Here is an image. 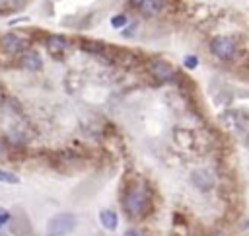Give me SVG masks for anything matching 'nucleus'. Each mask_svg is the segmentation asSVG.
<instances>
[{"label": "nucleus", "mask_w": 249, "mask_h": 236, "mask_svg": "<svg viewBox=\"0 0 249 236\" xmlns=\"http://www.w3.org/2000/svg\"><path fill=\"white\" fill-rule=\"evenodd\" d=\"M210 51L218 59L230 61L233 57V53H235V45H233V41L230 37H214L212 43H210Z\"/></svg>", "instance_id": "nucleus-3"}, {"label": "nucleus", "mask_w": 249, "mask_h": 236, "mask_svg": "<svg viewBox=\"0 0 249 236\" xmlns=\"http://www.w3.org/2000/svg\"><path fill=\"white\" fill-rule=\"evenodd\" d=\"M183 63H185V67H187V68H195L199 61H197V57H193V55H189V57H185V61H183Z\"/></svg>", "instance_id": "nucleus-12"}, {"label": "nucleus", "mask_w": 249, "mask_h": 236, "mask_svg": "<svg viewBox=\"0 0 249 236\" xmlns=\"http://www.w3.org/2000/svg\"><path fill=\"white\" fill-rule=\"evenodd\" d=\"M20 65L28 70H39L41 68V57L35 53V51H26L22 57H20Z\"/></svg>", "instance_id": "nucleus-6"}, {"label": "nucleus", "mask_w": 249, "mask_h": 236, "mask_svg": "<svg viewBox=\"0 0 249 236\" xmlns=\"http://www.w3.org/2000/svg\"><path fill=\"white\" fill-rule=\"evenodd\" d=\"M99 220H101V224H103L107 230H115L117 224H119V217H117V213L111 211V209H103V211L99 213Z\"/></svg>", "instance_id": "nucleus-8"}, {"label": "nucleus", "mask_w": 249, "mask_h": 236, "mask_svg": "<svg viewBox=\"0 0 249 236\" xmlns=\"http://www.w3.org/2000/svg\"><path fill=\"white\" fill-rule=\"evenodd\" d=\"M124 236H142L139 230H127V232H124Z\"/></svg>", "instance_id": "nucleus-14"}, {"label": "nucleus", "mask_w": 249, "mask_h": 236, "mask_svg": "<svg viewBox=\"0 0 249 236\" xmlns=\"http://www.w3.org/2000/svg\"><path fill=\"white\" fill-rule=\"evenodd\" d=\"M144 2V0H131V6H135V8H140V4Z\"/></svg>", "instance_id": "nucleus-15"}, {"label": "nucleus", "mask_w": 249, "mask_h": 236, "mask_svg": "<svg viewBox=\"0 0 249 236\" xmlns=\"http://www.w3.org/2000/svg\"><path fill=\"white\" fill-rule=\"evenodd\" d=\"M0 182L2 184H20V178L12 172H6V170L0 168Z\"/></svg>", "instance_id": "nucleus-10"}, {"label": "nucleus", "mask_w": 249, "mask_h": 236, "mask_svg": "<svg viewBox=\"0 0 249 236\" xmlns=\"http://www.w3.org/2000/svg\"><path fill=\"white\" fill-rule=\"evenodd\" d=\"M8 219H10V215H8L6 211H2V209H0V224H4V222H8Z\"/></svg>", "instance_id": "nucleus-13"}, {"label": "nucleus", "mask_w": 249, "mask_h": 236, "mask_svg": "<svg viewBox=\"0 0 249 236\" xmlns=\"http://www.w3.org/2000/svg\"><path fill=\"white\" fill-rule=\"evenodd\" d=\"M0 45H2V49L8 51V53H18V51H22V49L26 47L24 39H20V37L14 35V34H6L2 39H0Z\"/></svg>", "instance_id": "nucleus-4"}, {"label": "nucleus", "mask_w": 249, "mask_h": 236, "mask_svg": "<svg viewBox=\"0 0 249 236\" xmlns=\"http://www.w3.org/2000/svg\"><path fill=\"white\" fill-rule=\"evenodd\" d=\"M162 6H164V0H144L140 4V12L144 16H156V14H160Z\"/></svg>", "instance_id": "nucleus-9"}, {"label": "nucleus", "mask_w": 249, "mask_h": 236, "mask_svg": "<svg viewBox=\"0 0 249 236\" xmlns=\"http://www.w3.org/2000/svg\"><path fill=\"white\" fill-rule=\"evenodd\" d=\"M146 195L140 191V189H131L127 195H124V201H123V207L131 217H140L144 211H146Z\"/></svg>", "instance_id": "nucleus-2"}, {"label": "nucleus", "mask_w": 249, "mask_h": 236, "mask_svg": "<svg viewBox=\"0 0 249 236\" xmlns=\"http://www.w3.org/2000/svg\"><path fill=\"white\" fill-rule=\"evenodd\" d=\"M74 228H76V217L70 213L57 215L47 222L49 236H64V234H70Z\"/></svg>", "instance_id": "nucleus-1"}, {"label": "nucleus", "mask_w": 249, "mask_h": 236, "mask_svg": "<svg viewBox=\"0 0 249 236\" xmlns=\"http://www.w3.org/2000/svg\"><path fill=\"white\" fill-rule=\"evenodd\" d=\"M127 24H129V20H127V16H124V14H119V16H115V18L111 20V26H113V28H117V30L124 28Z\"/></svg>", "instance_id": "nucleus-11"}, {"label": "nucleus", "mask_w": 249, "mask_h": 236, "mask_svg": "<svg viewBox=\"0 0 249 236\" xmlns=\"http://www.w3.org/2000/svg\"><path fill=\"white\" fill-rule=\"evenodd\" d=\"M45 43H47V49H49L51 53H62V51H66V47H68V41H66L64 37H61V35H49Z\"/></svg>", "instance_id": "nucleus-7"}, {"label": "nucleus", "mask_w": 249, "mask_h": 236, "mask_svg": "<svg viewBox=\"0 0 249 236\" xmlns=\"http://www.w3.org/2000/svg\"><path fill=\"white\" fill-rule=\"evenodd\" d=\"M150 70H152V74H154L156 78H160V80H168V78L173 76V68H171L168 63H164V61H152V63H150Z\"/></svg>", "instance_id": "nucleus-5"}, {"label": "nucleus", "mask_w": 249, "mask_h": 236, "mask_svg": "<svg viewBox=\"0 0 249 236\" xmlns=\"http://www.w3.org/2000/svg\"><path fill=\"white\" fill-rule=\"evenodd\" d=\"M0 154H2V149H0Z\"/></svg>", "instance_id": "nucleus-16"}]
</instances>
